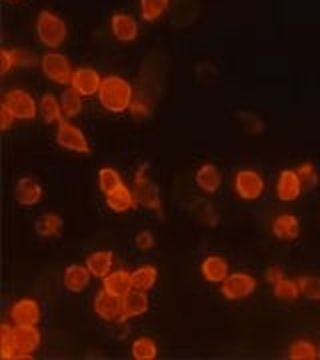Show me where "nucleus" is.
Here are the masks:
<instances>
[{
    "mask_svg": "<svg viewBox=\"0 0 320 360\" xmlns=\"http://www.w3.org/2000/svg\"><path fill=\"white\" fill-rule=\"evenodd\" d=\"M98 103L103 104L104 110L120 115L130 110V106L134 103V92L130 82L122 77H106L103 78V84L98 90Z\"/></svg>",
    "mask_w": 320,
    "mask_h": 360,
    "instance_id": "1",
    "label": "nucleus"
},
{
    "mask_svg": "<svg viewBox=\"0 0 320 360\" xmlns=\"http://www.w3.org/2000/svg\"><path fill=\"white\" fill-rule=\"evenodd\" d=\"M37 34L44 46L58 49L68 37V26L64 25L60 16L49 13V11H42L37 18Z\"/></svg>",
    "mask_w": 320,
    "mask_h": 360,
    "instance_id": "2",
    "label": "nucleus"
},
{
    "mask_svg": "<svg viewBox=\"0 0 320 360\" xmlns=\"http://www.w3.org/2000/svg\"><path fill=\"white\" fill-rule=\"evenodd\" d=\"M11 345L16 350V359H32V352L40 347V333L37 324H14Z\"/></svg>",
    "mask_w": 320,
    "mask_h": 360,
    "instance_id": "3",
    "label": "nucleus"
},
{
    "mask_svg": "<svg viewBox=\"0 0 320 360\" xmlns=\"http://www.w3.org/2000/svg\"><path fill=\"white\" fill-rule=\"evenodd\" d=\"M40 68L44 72V77L56 82V84H70V78H72V66L70 60L60 54V52H46L42 54L40 58Z\"/></svg>",
    "mask_w": 320,
    "mask_h": 360,
    "instance_id": "4",
    "label": "nucleus"
},
{
    "mask_svg": "<svg viewBox=\"0 0 320 360\" xmlns=\"http://www.w3.org/2000/svg\"><path fill=\"white\" fill-rule=\"evenodd\" d=\"M2 104H4V106L13 112L14 118H18V120H30V118H34V116L40 112L39 106H37V101H34L26 90L20 89L8 90V92L4 94Z\"/></svg>",
    "mask_w": 320,
    "mask_h": 360,
    "instance_id": "5",
    "label": "nucleus"
},
{
    "mask_svg": "<svg viewBox=\"0 0 320 360\" xmlns=\"http://www.w3.org/2000/svg\"><path fill=\"white\" fill-rule=\"evenodd\" d=\"M255 290V276L248 274V272H234V274H229L222 281V286H220V292H222L224 298H229V300H243L246 296L252 295Z\"/></svg>",
    "mask_w": 320,
    "mask_h": 360,
    "instance_id": "6",
    "label": "nucleus"
},
{
    "mask_svg": "<svg viewBox=\"0 0 320 360\" xmlns=\"http://www.w3.org/2000/svg\"><path fill=\"white\" fill-rule=\"evenodd\" d=\"M56 142L66 148V150H72V153H80V155H89L90 144L84 136V132L75 127L72 122L63 120L56 129Z\"/></svg>",
    "mask_w": 320,
    "mask_h": 360,
    "instance_id": "7",
    "label": "nucleus"
},
{
    "mask_svg": "<svg viewBox=\"0 0 320 360\" xmlns=\"http://www.w3.org/2000/svg\"><path fill=\"white\" fill-rule=\"evenodd\" d=\"M94 312L106 322L124 321L127 319V314H124V298L103 290L94 298Z\"/></svg>",
    "mask_w": 320,
    "mask_h": 360,
    "instance_id": "8",
    "label": "nucleus"
},
{
    "mask_svg": "<svg viewBox=\"0 0 320 360\" xmlns=\"http://www.w3.org/2000/svg\"><path fill=\"white\" fill-rule=\"evenodd\" d=\"M101 84H103V77L94 68H89V66L77 68L72 72V78H70V89L78 92L80 96H94V94H98Z\"/></svg>",
    "mask_w": 320,
    "mask_h": 360,
    "instance_id": "9",
    "label": "nucleus"
},
{
    "mask_svg": "<svg viewBox=\"0 0 320 360\" xmlns=\"http://www.w3.org/2000/svg\"><path fill=\"white\" fill-rule=\"evenodd\" d=\"M234 191L244 200H256L264 193V180L255 170H241L234 179Z\"/></svg>",
    "mask_w": 320,
    "mask_h": 360,
    "instance_id": "10",
    "label": "nucleus"
},
{
    "mask_svg": "<svg viewBox=\"0 0 320 360\" xmlns=\"http://www.w3.org/2000/svg\"><path fill=\"white\" fill-rule=\"evenodd\" d=\"M132 191H134L136 200H139L141 205H144L146 208H153V210H158V208H160V194H158L156 184L146 176V168H141V170H139Z\"/></svg>",
    "mask_w": 320,
    "mask_h": 360,
    "instance_id": "11",
    "label": "nucleus"
},
{
    "mask_svg": "<svg viewBox=\"0 0 320 360\" xmlns=\"http://www.w3.org/2000/svg\"><path fill=\"white\" fill-rule=\"evenodd\" d=\"M302 193V179L296 170H282L276 182V196L282 202H293Z\"/></svg>",
    "mask_w": 320,
    "mask_h": 360,
    "instance_id": "12",
    "label": "nucleus"
},
{
    "mask_svg": "<svg viewBox=\"0 0 320 360\" xmlns=\"http://www.w3.org/2000/svg\"><path fill=\"white\" fill-rule=\"evenodd\" d=\"M11 321L14 324H39L40 307L32 298H20L11 307Z\"/></svg>",
    "mask_w": 320,
    "mask_h": 360,
    "instance_id": "13",
    "label": "nucleus"
},
{
    "mask_svg": "<svg viewBox=\"0 0 320 360\" xmlns=\"http://www.w3.org/2000/svg\"><path fill=\"white\" fill-rule=\"evenodd\" d=\"M110 28H113L115 39L120 40V42H132L139 37V25L130 14H115L110 20Z\"/></svg>",
    "mask_w": 320,
    "mask_h": 360,
    "instance_id": "14",
    "label": "nucleus"
},
{
    "mask_svg": "<svg viewBox=\"0 0 320 360\" xmlns=\"http://www.w3.org/2000/svg\"><path fill=\"white\" fill-rule=\"evenodd\" d=\"M132 288H134V284H132V274L127 272V270H115V272H110L108 276H104L103 278V290L110 292V295L122 296V298H124Z\"/></svg>",
    "mask_w": 320,
    "mask_h": 360,
    "instance_id": "15",
    "label": "nucleus"
},
{
    "mask_svg": "<svg viewBox=\"0 0 320 360\" xmlns=\"http://www.w3.org/2000/svg\"><path fill=\"white\" fill-rule=\"evenodd\" d=\"M90 270L87 266H80V264H70L64 270V288L70 290V292H82L87 290V286L90 284Z\"/></svg>",
    "mask_w": 320,
    "mask_h": 360,
    "instance_id": "16",
    "label": "nucleus"
},
{
    "mask_svg": "<svg viewBox=\"0 0 320 360\" xmlns=\"http://www.w3.org/2000/svg\"><path fill=\"white\" fill-rule=\"evenodd\" d=\"M200 272H203L205 281L212 284H222V281L231 274L229 262L222 257H206L200 264Z\"/></svg>",
    "mask_w": 320,
    "mask_h": 360,
    "instance_id": "17",
    "label": "nucleus"
},
{
    "mask_svg": "<svg viewBox=\"0 0 320 360\" xmlns=\"http://www.w3.org/2000/svg\"><path fill=\"white\" fill-rule=\"evenodd\" d=\"M106 205L115 212H127V210H132L136 205V194L132 188L122 184V186L115 188L113 193L106 194Z\"/></svg>",
    "mask_w": 320,
    "mask_h": 360,
    "instance_id": "18",
    "label": "nucleus"
},
{
    "mask_svg": "<svg viewBox=\"0 0 320 360\" xmlns=\"http://www.w3.org/2000/svg\"><path fill=\"white\" fill-rule=\"evenodd\" d=\"M272 232L279 240H295L300 234V222L293 214H279L272 222Z\"/></svg>",
    "mask_w": 320,
    "mask_h": 360,
    "instance_id": "19",
    "label": "nucleus"
},
{
    "mask_svg": "<svg viewBox=\"0 0 320 360\" xmlns=\"http://www.w3.org/2000/svg\"><path fill=\"white\" fill-rule=\"evenodd\" d=\"M40 198H42V188H40V184L37 180L25 176V179H20L16 182V200L20 205H39Z\"/></svg>",
    "mask_w": 320,
    "mask_h": 360,
    "instance_id": "20",
    "label": "nucleus"
},
{
    "mask_svg": "<svg viewBox=\"0 0 320 360\" xmlns=\"http://www.w3.org/2000/svg\"><path fill=\"white\" fill-rule=\"evenodd\" d=\"M39 110L40 115H42V118H44V122H49V124H60L64 120L63 104H60V101H58L54 94H51V92L42 94Z\"/></svg>",
    "mask_w": 320,
    "mask_h": 360,
    "instance_id": "21",
    "label": "nucleus"
},
{
    "mask_svg": "<svg viewBox=\"0 0 320 360\" xmlns=\"http://www.w3.org/2000/svg\"><path fill=\"white\" fill-rule=\"evenodd\" d=\"M87 269H89L90 274L96 276V278L108 276L110 270H113V252H108V250L92 252V255L87 258Z\"/></svg>",
    "mask_w": 320,
    "mask_h": 360,
    "instance_id": "22",
    "label": "nucleus"
},
{
    "mask_svg": "<svg viewBox=\"0 0 320 360\" xmlns=\"http://www.w3.org/2000/svg\"><path fill=\"white\" fill-rule=\"evenodd\" d=\"M220 172L215 165H203L196 172V184L208 194H215L220 188Z\"/></svg>",
    "mask_w": 320,
    "mask_h": 360,
    "instance_id": "23",
    "label": "nucleus"
},
{
    "mask_svg": "<svg viewBox=\"0 0 320 360\" xmlns=\"http://www.w3.org/2000/svg\"><path fill=\"white\" fill-rule=\"evenodd\" d=\"M146 310H148V296H146V292L132 288L124 296V314H127V319L142 316Z\"/></svg>",
    "mask_w": 320,
    "mask_h": 360,
    "instance_id": "24",
    "label": "nucleus"
},
{
    "mask_svg": "<svg viewBox=\"0 0 320 360\" xmlns=\"http://www.w3.org/2000/svg\"><path fill=\"white\" fill-rule=\"evenodd\" d=\"M130 274H132V284H134V288H136V290H144V292H148L154 284H156V278H158V270L154 269V266H151V264L139 266V269L134 270V272H130Z\"/></svg>",
    "mask_w": 320,
    "mask_h": 360,
    "instance_id": "25",
    "label": "nucleus"
},
{
    "mask_svg": "<svg viewBox=\"0 0 320 360\" xmlns=\"http://www.w3.org/2000/svg\"><path fill=\"white\" fill-rule=\"evenodd\" d=\"M34 229H37L40 236L52 238V236H56L60 232V229H63V219L58 214H54V212H46V214H42L37 220V226Z\"/></svg>",
    "mask_w": 320,
    "mask_h": 360,
    "instance_id": "26",
    "label": "nucleus"
},
{
    "mask_svg": "<svg viewBox=\"0 0 320 360\" xmlns=\"http://www.w3.org/2000/svg\"><path fill=\"white\" fill-rule=\"evenodd\" d=\"M168 4L170 0H141V16L146 22H154L167 13Z\"/></svg>",
    "mask_w": 320,
    "mask_h": 360,
    "instance_id": "27",
    "label": "nucleus"
},
{
    "mask_svg": "<svg viewBox=\"0 0 320 360\" xmlns=\"http://www.w3.org/2000/svg\"><path fill=\"white\" fill-rule=\"evenodd\" d=\"M60 104H63V112L64 118H75L82 112V108H84V104H82V96L75 92V90H66L63 94V98H60Z\"/></svg>",
    "mask_w": 320,
    "mask_h": 360,
    "instance_id": "28",
    "label": "nucleus"
},
{
    "mask_svg": "<svg viewBox=\"0 0 320 360\" xmlns=\"http://www.w3.org/2000/svg\"><path fill=\"white\" fill-rule=\"evenodd\" d=\"M130 352H132V356L136 360H153L158 354V348H156V342H154L153 338L142 336L139 340H134Z\"/></svg>",
    "mask_w": 320,
    "mask_h": 360,
    "instance_id": "29",
    "label": "nucleus"
},
{
    "mask_svg": "<svg viewBox=\"0 0 320 360\" xmlns=\"http://www.w3.org/2000/svg\"><path fill=\"white\" fill-rule=\"evenodd\" d=\"M272 288H274V296H276L279 300H284V302L296 300L298 295H300L298 283H296V281H290V278H284V276H282L276 284H272Z\"/></svg>",
    "mask_w": 320,
    "mask_h": 360,
    "instance_id": "30",
    "label": "nucleus"
},
{
    "mask_svg": "<svg viewBox=\"0 0 320 360\" xmlns=\"http://www.w3.org/2000/svg\"><path fill=\"white\" fill-rule=\"evenodd\" d=\"M288 356L295 360L319 359V348H314V345L308 340H296L288 348Z\"/></svg>",
    "mask_w": 320,
    "mask_h": 360,
    "instance_id": "31",
    "label": "nucleus"
},
{
    "mask_svg": "<svg viewBox=\"0 0 320 360\" xmlns=\"http://www.w3.org/2000/svg\"><path fill=\"white\" fill-rule=\"evenodd\" d=\"M98 186H101V191L104 194L113 193L115 188L118 186H122V179H120V174L116 172L115 168H101V172H98Z\"/></svg>",
    "mask_w": 320,
    "mask_h": 360,
    "instance_id": "32",
    "label": "nucleus"
},
{
    "mask_svg": "<svg viewBox=\"0 0 320 360\" xmlns=\"http://www.w3.org/2000/svg\"><path fill=\"white\" fill-rule=\"evenodd\" d=\"M296 283H298V288H300V295H305L310 300H320V278L300 276Z\"/></svg>",
    "mask_w": 320,
    "mask_h": 360,
    "instance_id": "33",
    "label": "nucleus"
},
{
    "mask_svg": "<svg viewBox=\"0 0 320 360\" xmlns=\"http://www.w3.org/2000/svg\"><path fill=\"white\" fill-rule=\"evenodd\" d=\"M296 172L300 174L302 182H305V184H308V186H314V184H316V168L312 167L310 162H305L302 167H298V170H296Z\"/></svg>",
    "mask_w": 320,
    "mask_h": 360,
    "instance_id": "34",
    "label": "nucleus"
},
{
    "mask_svg": "<svg viewBox=\"0 0 320 360\" xmlns=\"http://www.w3.org/2000/svg\"><path fill=\"white\" fill-rule=\"evenodd\" d=\"M134 245H136V248H139L141 252H146V250H151L154 246V236L151 232H139V234L134 236Z\"/></svg>",
    "mask_w": 320,
    "mask_h": 360,
    "instance_id": "35",
    "label": "nucleus"
},
{
    "mask_svg": "<svg viewBox=\"0 0 320 360\" xmlns=\"http://www.w3.org/2000/svg\"><path fill=\"white\" fill-rule=\"evenodd\" d=\"M0 116H2V130L11 129V127H13V122L16 120L13 112H11L4 104H2V108H0Z\"/></svg>",
    "mask_w": 320,
    "mask_h": 360,
    "instance_id": "36",
    "label": "nucleus"
},
{
    "mask_svg": "<svg viewBox=\"0 0 320 360\" xmlns=\"http://www.w3.org/2000/svg\"><path fill=\"white\" fill-rule=\"evenodd\" d=\"M14 66V54L11 51H2V75H8V70Z\"/></svg>",
    "mask_w": 320,
    "mask_h": 360,
    "instance_id": "37",
    "label": "nucleus"
},
{
    "mask_svg": "<svg viewBox=\"0 0 320 360\" xmlns=\"http://www.w3.org/2000/svg\"><path fill=\"white\" fill-rule=\"evenodd\" d=\"M282 278V272L279 269H269L267 270V281L270 284H276Z\"/></svg>",
    "mask_w": 320,
    "mask_h": 360,
    "instance_id": "38",
    "label": "nucleus"
},
{
    "mask_svg": "<svg viewBox=\"0 0 320 360\" xmlns=\"http://www.w3.org/2000/svg\"><path fill=\"white\" fill-rule=\"evenodd\" d=\"M319 356H320V348H319Z\"/></svg>",
    "mask_w": 320,
    "mask_h": 360,
    "instance_id": "39",
    "label": "nucleus"
}]
</instances>
